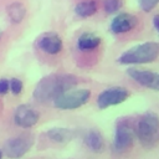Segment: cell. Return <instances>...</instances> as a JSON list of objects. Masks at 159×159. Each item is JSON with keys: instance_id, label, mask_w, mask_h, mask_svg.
Segmentation results:
<instances>
[{"instance_id": "ac0fdd59", "label": "cell", "mask_w": 159, "mask_h": 159, "mask_svg": "<svg viewBox=\"0 0 159 159\" xmlns=\"http://www.w3.org/2000/svg\"><path fill=\"white\" fill-rule=\"evenodd\" d=\"M9 88H10V91L14 94H20L21 91H22V88H24V83L19 78H11L9 81Z\"/></svg>"}, {"instance_id": "30bf717a", "label": "cell", "mask_w": 159, "mask_h": 159, "mask_svg": "<svg viewBox=\"0 0 159 159\" xmlns=\"http://www.w3.org/2000/svg\"><path fill=\"white\" fill-rule=\"evenodd\" d=\"M36 45L42 52H45L47 55H57V53L61 52V50L63 47L61 37L56 32H45V34H42L37 39Z\"/></svg>"}, {"instance_id": "7402d4cb", "label": "cell", "mask_w": 159, "mask_h": 159, "mask_svg": "<svg viewBox=\"0 0 159 159\" xmlns=\"http://www.w3.org/2000/svg\"><path fill=\"white\" fill-rule=\"evenodd\" d=\"M1 37H2V31L0 30V40H1Z\"/></svg>"}, {"instance_id": "277c9868", "label": "cell", "mask_w": 159, "mask_h": 159, "mask_svg": "<svg viewBox=\"0 0 159 159\" xmlns=\"http://www.w3.org/2000/svg\"><path fill=\"white\" fill-rule=\"evenodd\" d=\"M91 92L87 88H72L60 94L55 101L53 106L58 109H76L88 102Z\"/></svg>"}, {"instance_id": "7a4b0ae2", "label": "cell", "mask_w": 159, "mask_h": 159, "mask_svg": "<svg viewBox=\"0 0 159 159\" xmlns=\"http://www.w3.org/2000/svg\"><path fill=\"white\" fill-rule=\"evenodd\" d=\"M159 56V43L149 41L135 45L124 51L119 57L120 65H144L155 61Z\"/></svg>"}, {"instance_id": "52a82bcc", "label": "cell", "mask_w": 159, "mask_h": 159, "mask_svg": "<svg viewBox=\"0 0 159 159\" xmlns=\"http://www.w3.org/2000/svg\"><path fill=\"white\" fill-rule=\"evenodd\" d=\"M129 91L120 86H113L102 91L97 97V106L99 109H106L112 106L123 103L129 97Z\"/></svg>"}, {"instance_id": "2e32d148", "label": "cell", "mask_w": 159, "mask_h": 159, "mask_svg": "<svg viewBox=\"0 0 159 159\" xmlns=\"http://www.w3.org/2000/svg\"><path fill=\"white\" fill-rule=\"evenodd\" d=\"M97 9L98 5L96 0H84L75 6V12L80 17H89L97 11Z\"/></svg>"}, {"instance_id": "3957f363", "label": "cell", "mask_w": 159, "mask_h": 159, "mask_svg": "<svg viewBox=\"0 0 159 159\" xmlns=\"http://www.w3.org/2000/svg\"><path fill=\"white\" fill-rule=\"evenodd\" d=\"M134 132L143 147H155L159 143V117L153 112H145L138 119Z\"/></svg>"}, {"instance_id": "4fadbf2b", "label": "cell", "mask_w": 159, "mask_h": 159, "mask_svg": "<svg viewBox=\"0 0 159 159\" xmlns=\"http://www.w3.org/2000/svg\"><path fill=\"white\" fill-rule=\"evenodd\" d=\"M83 140H84V144L87 145V148L94 153H99L104 148V139H103L102 134L96 129L88 130L84 134Z\"/></svg>"}, {"instance_id": "9c48e42d", "label": "cell", "mask_w": 159, "mask_h": 159, "mask_svg": "<svg viewBox=\"0 0 159 159\" xmlns=\"http://www.w3.org/2000/svg\"><path fill=\"white\" fill-rule=\"evenodd\" d=\"M39 112L29 104L19 106L14 112V122L21 128H31L39 122Z\"/></svg>"}, {"instance_id": "d6986e66", "label": "cell", "mask_w": 159, "mask_h": 159, "mask_svg": "<svg viewBox=\"0 0 159 159\" xmlns=\"http://www.w3.org/2000/svg\"><path fill=\"white\" fill-rule=\"evenodd\" d=\"M138 4L143 11L149 12L150 10H153L159 4V0H138Z\"/></svg>"}, {"instance_id": "ffe728a7", "label": "cell", "mask_w": 159, "mask_h": 159, "mask_svg": "<svg viewBox=\"0 0 159 159\" xmlns=\"http://www.w3.org/2000/svg\"><path fill=\"white\" fill-rule=\"evenodd\" d=\"M9 80L0 78V94H6L9 92Z\"/></svg>"}, {"instance_id": "8992f818", "label": "cell", "mask_w": 159, "mask_h": 159, "mask_svg": "<svg viewBox=\"0 0 159 159\" xmlns=\"http://www.w3.org/2000/svg\"><path fill=\"white\" fill-rule=\"evenodd\" d=\"M34 135L30 133L20 134L17 137L10 138L4 144V153L10 159H19L24 157L34 145Z\"/></svg>"}, {"instance_id": "8fae6325", "label": "cell", "mask_w": 159, "mask_h": 159, "mask_svg": "<svg viewBox=\"0 0 159 159\" xmlns=\"http://www.w3.org/2000/svg\"><path fill=\"white\" fill-rule=\"evenodd\" d=\"M138 24L137 16L129 12L118 14L111 22V31L113 34H124L133 30Z\"/></svg>"}, {"instance_id": "5b68a950", "label": "cell", "mask_w": 159, "mask_h": 159, "mask_svg": "<svg viewBox=\"0 0 159 159\" xmlns=\"http://www.w3.org/2000/svg\"><path fill=\"white\" fill-rule=\"evenodd\" d=\"M134 128L132 127L130 122L125 118H122L117 122L116 132H114V140L113 147L117 153H124L128 152L134 140Z\"/></svg>"}, {"instance_id": "ba28073f", "label": "cell", "mask_w": 159, "mask_h": 159, "mask_svg": "<svg viewBox=\"0 0 159 159\" xmlns=\"http://www.w3.org/2000/svg\"><path fill=\"white\" fill-rule=\"evenodd\" d=\"M127 73L130 78H133L140 86L159 92V72L150 71V70L129 68Z\"/></svg>"}, {"instance_id": "7c38bea8", "label": "cell", "mask_w": 159, "mask_h": 159, "mask_svg": "<svg viewBox=\"0 0 159 159\" xmlns=\"http://www.w3.org/2000/svg\"><path fill=\"white\" fill-rule=\"evenodd\" d=\"M46 135L52 142H56V143H60V144H66V143L71 142L75 138L76 132L73 129H70V128L55 127V128L48 129L47 133H46Z\"/></svg>"}, {"instance_id": "5bb4252c", "label": "cell", "mask_w": 159, "mask_h": 159, "mask_svg": "<svg viewBox=\"0 0 159 159\" xmlns=\"http://www.w3.org/2000/svg\"><path fill=\"white\" fill-rule=\"evenodd\" d=\"M101 45V37L92 32H83L77 40V47L81 51H91Z\"/></svg>"}, {"instance_id": "e0dca14e", "label": "cell", "mask_w": 159, "mask_h": 159, "mask_svg": "<svg viewBox=\"0 0 159 159\" xmlns=\"http://www.w3.org/2000/svg\"><path fill=\"white\" fill-rule=\"evenodd\" d=\"M103 6L107 14H113L122 7V0H104Z\"/></svg>"}, {"instance_id": "6da1fadb", "label": "cell", "mask_w": 159, "mask_h": 159, "mask_svg": "<svg viewBox=\"0 0 159 159\" xmlns=\"http://www.w3.org/2000/svg\"><path fill=\"white\" fill-rule=\"evenodd\" d=\"M78 82L80 80L75 75L51 73L37 82L32 94L34 98L40 103H47L51 101L53 102L60 94L75 88Z\"/></svg>"}, {"instance_id": "9a60e30c", "label": "cell", "mask_w": 159, "mask_h": 159, "mask_svg": "<svg viewBox=\"0 0 159 159\" xmlns=\"http://www.w3.org/2000/svg\"><path fill=\"white\" fill-rule=\"evenodd\" d=\"M7 15L12 24H20L26 15V7L22 2L14 1L7 6Z\"/></svg>"}, {"instance_id": "603a6c76", "label": "cell", "mask_w": 159, "mask_h": 159, "mask_svg": "<svg viewBox=\"0 0 159 159\" xmlns=\"http://www.w3.org/2000/svg\"><path fill=\"white\" fill-rule=\"evenodd\" d=\"M1 158H2V152L0 150V159H1Z\"/></svg>"}, {"instance_id": "44dd1931", "label": "cell", "mask_w": 159, "mask_h": 159, "mask_svg": "<svg viewBox=\"0 0 159 159\" xmlns=\"http://www.w3.org/2000/svg\"><path fill=\"white\" fill-rule=\"evenodd\" d=\"M153 25H154L155 30H157L158 34H159V14H157V15L153 17Z\"/></svg>"}]
</instances>
